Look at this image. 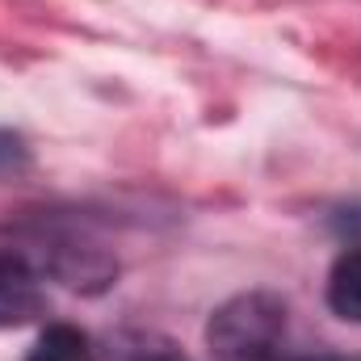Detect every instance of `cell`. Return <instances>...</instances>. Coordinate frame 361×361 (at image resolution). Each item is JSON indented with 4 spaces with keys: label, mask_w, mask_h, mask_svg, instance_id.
<instances>
[{
    "label": "cell",
    "mask_w": 361,
    "mask_h": 361,
    "mask_svg": "<svg viewBox=\"0 0 361 361\" xmlns=\"http://www.w3.org/2000/svg\"><path fill=\"white\" fill-rule=\"evenodd\" d=\"M328 307L349 319V324H361V248L345 252L336 265H332V277H328Z\"/></svg>",
    "instance_id": "cell-3"
},
{
    "label": "cell",
    "mask_w": 361,
    "mask_h": 361,
    "mask_svg": "<svg viewBox=\"0 0 361 361\" xmlns=\"http://www.w3.org/2000/svg\"><path fill=\"white\" fill-rule=\"evenodd\" d=\"M38 281L42 277L0 240V328H21L34 315H42L47 298H42Z\"/></svg>",
    "instance_id": "cell-2"
},
{
    "label": "cell",
    "mask_w": 361,
    "mask_h": 361,
    "mask_svg": "<svg viewBox=\"0 0 361 361\" xmlns=\"http://www.w3.org/2000/svg\"><path fill=\"white\" fill-rule=\"evenodd\" d=\"M109 361H189L180 349L156 336H118V345L109 349Z\"/></svg>",
    "instance_id": "cell-5"
},
{
    "label": "cell",
    "mask_w": 361,
    "mask_h": 361,
    "mask_svg": "<svg viewBox=\"0 0 361 361\" xmlns=\"http://www.w3.org/2000/svg\"><path fill=\"white\" fill-rule=\"evenodd\" d=\"M286 336V302L273 294H240L214 311L206 341L223 361H277Z\"/></svg>",
    "instance_id": "cell-1"
},
{
    "label": "cell",
    "mask_w": 361,
    "mask_h": 361,
    "mask_svg": "<svg viewBox=\"0 0 361 361\" xmlns=\"http://www.w3.org/2000/svg\"><path fill=\"white\" fill-rule=\"evenodd\" d=\"M25 361H92V345L80 328H72V324H51V328L38 336V345L30 349Z\"/></svg>",
    "instance_id": "cell-4"
},
{
    "label": "cell",
    "mask_w": 361,
    "mask_h": 361,
    "mask_svg": "<svg viewBox=\"0 0 361 361\" xmlns=\"http://www.w3.org/2000/svg\"><path fill=\"white\" fill-rule=\"evenodd\" d=\"M302 361H345V357H302Z\"/></svg>",
    "instance_id": "cell-6"
}]
</instances>
